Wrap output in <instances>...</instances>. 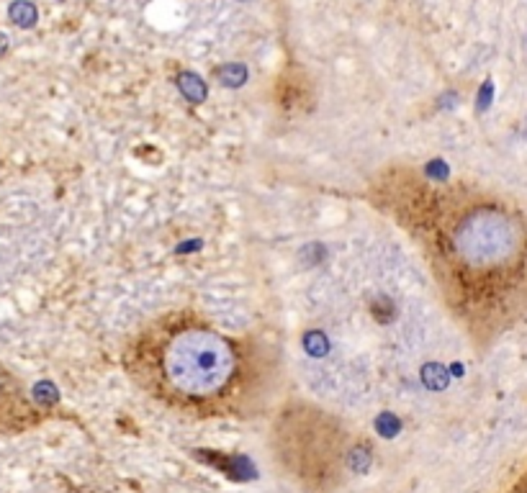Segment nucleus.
<instances>
[{"label":"nucleus","mask_w":527,"mask_h":493,"mask_svg":"<svg viewBox=\"0 0 527 493\" xmlns=\"http://www.w3.org/2000/svg\"><path fill=\"white\" fill-rule=\"evenodd\" d=\"M363 195L419 252L474 350H491L527 322V203L517 195L409 162L378 167Z\"/></svg>","instance_id":"1"},{"label":"nucleus","mask_w":527,"mask_h":493,"mask_svg":"<svg viewBox=\"0 0 527 493\" xmlns=\"http://www.w3.org/2000/svg\"><path fill=\"white\" fill-rule=\"evenodd\" d=\"M121 367L162 409L196 421H247L280 396L286 367L275 347L232 334L193 308L152 316L129 336Z\"/></svg>","instance_id":"2"},{"label":"nucleus","mask_w":527,"mask_h":493,"mask_svg":"<svg viewBox=\"0 0 527 493\" xmlns=\"http://www.w3.org/2000/svg\"><path fill=\"white\" fill-rule=\"evenodd\" d=\"M278 471L306 493H337L360 473L363 442L345 419L306 398H288L271 419Z\"/></svg>","instance_id":"3"},{"label":"nucleus","mask_w":527,"mask_h":493,"mask_svg":"<svg viewBox=\"0 0 527 493\" xmlns=\"http://www.w3.org/2000/svg\"><path fill=\"white\" fill-rule=\"evenodd\" d=\"M46 419H52V409L39 404L26 383L0 362V437L34 432Z\"/></svg>","instance_id":"4"},{"label":"nucleus","mask_w":527,"mask_h":493,"mask_svg":"<svg viewBox=\"0 0 527 493\" xmlns=\"http://www.w3.org/2000/svg\"><path fill=\"white\" fill-rule=\"evenodd\" d=\"M507 493H527V465H525V471L517 475V480L509 486V491H507Z\"/></svg>","instance_id":"5"}]
</instances>
